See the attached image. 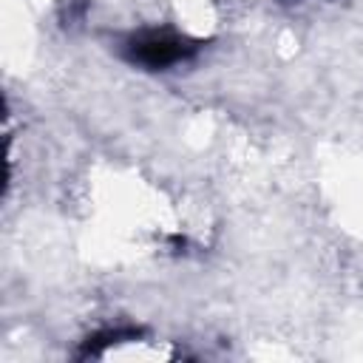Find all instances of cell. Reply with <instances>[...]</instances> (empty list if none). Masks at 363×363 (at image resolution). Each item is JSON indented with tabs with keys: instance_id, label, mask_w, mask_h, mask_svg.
<instances>
[{
	"instance_id": "obj_1",
	"label": "cell",
	"mask_w": 363,
	"mask_h": 363,
	"mask_svg": "<svg viewBox=\"0 0 363 363\" xmlns=\"http://www.w3.org/2000/svg\"><path fill=\"white\" fill-rule=\"evenodd\" d=\"M196 45L170 31H142L125 43V57L145 68H170L193 57Z\"/></svg>"
}]
</instances>
